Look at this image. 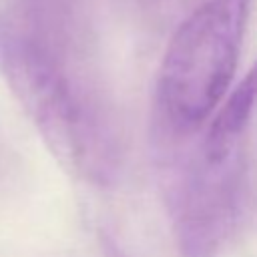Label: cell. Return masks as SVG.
<instances>
[{
  "label": "cell",
  "instance_id": "6da1fadb",
  "mask_svg": "<svg viewBox=\"0 0 257 257\" xmlns=\"http://www.w3.org/2000/svg\"><path fill=\"white\" fill-rule=\"evenodd\" d=\"M249 10L251 0H205L175 30L157 76V110L167 135H195L223 104Z\"/></svg>",
  "mask_w": 257,
  "mask_h": 257
},
{
  "label": "cell",
  "instance_id": "7a4b0ae2",
  "mask_svg": "<svg viewBox=\"0 0 257 257\" xmlns=\"http://www.w3.org/2000/svg\"><path fill=\"white\" fill-rule=\"evenodd\" d=\"M0 64L54 155L76 171L100 175L106 165V139L66 74L60 54L0 28Z\"/></svg>",
  "mask_w": 257,
  "mask_h": 257
},
{
  "label": "cell",
  "instance_id": "3957f363",
  "mask_svg": "<svg viewBox=\"0 0 257 257\" xmlns=\"http://www.w3.org/2000/svg\"><path fill=\"white\" fill-rule=\"evenodd\" d=\"M243 189V151H193L173 187V227L183 257H215L235 229Z\"/></svg>",
  "mask_w": 257,
  "mask_h": 257
},
{
  "label": "cell",
  "instance_id": "277c9868",
  "mask_svg": "<svg viewBox=\"0 0 257 257\" xmlns=\"http://www.w3.org/2000/svg\"><path fill=\"white\" fill-rule=\"evenodd\" d=\"M257 106V62L241 80V84L229 92L227 100L219 106L215 118L229 131H247Z\"/></svg>",
  "mask_w": 257,
  "mask_h": 257
}]
</instances>
